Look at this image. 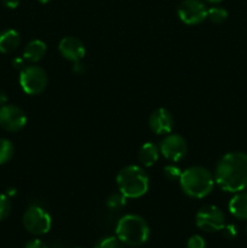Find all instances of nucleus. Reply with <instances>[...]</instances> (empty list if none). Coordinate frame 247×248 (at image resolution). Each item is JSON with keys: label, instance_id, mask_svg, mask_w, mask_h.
Instances as JSON below:
<instances>
[{"label": "nucleus", "instance_id": "1", "mask_svg": "<svg viewBox=\"0 0 247 248\" xmlns=\"http://www.w3.org/2000/svg\"><path fill=\"white\" fill-rule=\"evenodd\" d=\"M215 183L227 193L236 194L247 189V154L232 152L218 161L215 170Z\"/></svg>", "mask_w": 247, "mask_h": 248}, {"label": "nucleus", "instance_id": "2", "mask_svg": "<svg viewBox=\"0 0 247 248\" xmlns=\"http://www.w3.org/2000/svg\"><path fill=\"white\" fill-rule=\"evenodd\" d=\"M179 186L189 198L203 199L213 190L215 177L206 167L191 166L182 171Z\"/></svg>", "mask_w": 247, "mask_h": 248}, {"label": "nucleus", "instance_id": "3", "mask_svg": "<svg viewBox=\"0 0 247 248\" xmlns=\"http://www.w3.org/2000/svg\"><path fill=\"white\" fill-rule=\"evenodd\" d=\"M115 235L123 244L138 247L148 241L150 229L143 217L138 215H125L119 219L115 228Z\"/></svg>", "mask_w": 247, "mask_h": 248}, {"label": "nucleus", "instance_id": "4", "mask_svg": "<svg viewBox=\"0 0 247 248\" xmlns=\"http://www.w3.org/2000/svg\"><path fill=\"white\" fill-rule=\"evenodd\" d=\"M116 184L119 191L127 199H139L145 195L149 189V177L143 167L128 165L119 171Z\"/></svg>", "mask_w": 247, "mask_h": 248}, {"label": "nucleus", "instance_id": "5", "mask_svg": "<svg viewBox=\"0 0 247 248\" xmlns=\"http://www.w3.org/2000/svg\"><path fill=\"white\" fill-rule=\"evenodd\" d=\"M24 229L33 235H44L50 232L52 227L51 216L45 208L38 205L29 206L22 217Z\"/></svg>", "mask_w": 247, "mask_h": 248}, {"label": "nucleus", "instance_id": "6", "mask_svg": "<svg viewBox=\"0 0 247 248\" xmlns=\"http://www.w3.org/2000/svg\"><path fill=\"white\" fill-rule=\"evenodd\" d=\"M19 85L23 92L31 96H36L44 92L47 86V74L39 65H26L19 72Z\"/></svg>", "mask_w": 247, "mask_h": 248}, {"label": "nucleus", "instance_id": "7", "mask_svg": "<svg viewBox=\"0 0 247 248\" xmlns=\"http://www.w3.org/2000/svg\"><path fill=\"white\" fill-rule=\"evenodd\" d=\"M196 227L206 232H220L225 225V216L220 208L215 205H206L198 211L195 216Z\"/></svg>", "mask_w": 247, "mask_h": 248}, {"label": "nucleus", "instance_id": "8", "mask_svg": "<svg viewBox=\"0 0 247 248\" xmlns=\"http://www.w3.org/2000/svg\"><path fill=\"white\" fill-rule=\"evenodd\" d=\"M159 149L165 159L172 162H177L185 157L186 153H188V143L181 135L169 133L160 142Z\"/></svg>", "mask_w": 247, "mask_h": 248}, {"label": "nucleus", "instance_id": "9", "mask_svg": "<svg viewBox=\"0 0 247 248\" xmlns=\"http://www.w3.org/2000/svg\"><path fill=\"white\" fill-rule=\"evenodd\" d=\"M207 10L201 0H183L179 4L177 14L183 23L195 26L207 18Z\"/></svg>", "mask_w": 247, "mask_h": 248}, {"label": "nucleus", "instance_id": "10", "mask_svg": "<svg viewBox=\"0 0 247 248\" xmlns=\"http://www.w3.org/2000/svg\"><path fill=\"white\" fill-rule=\"evenodd\" d=\"M27 125V115L19 107L14 104L0 106V127L9 132L21 131Z\"/></svg>", "mask_w": 247, "mask_h": 248}, {"label": "nucleus", "instance_id": "11", "mask_svg": "<svg viewBox=\"0 0 247 248\" xmlns=\"http://www.w3.org/2000/svg\"><path fill=\"white\" fill-rule=\"evenodd\" d=\"M58 51L63 58L73 63L81 61L86 53V48H85L82 41L75 36L63 38L58 44Z\"/></svg>", "mask_w": 247, "mask_h": 248}, {"label": "nucleus", "instance_id": "12", "mask_svg": "<svg viewBox=\"0 0 247 248\" xmlns=\"http://www.w3.org/2000/svg\"><path fill=\"white\" fill-rule=\"evenodd\" d=\"M149 127L156 135H169L173 128V116L166 108H159L149 116Z\"/></svg>", "mask_w": 247, "mask_h": 248}, {"label": "nucleus", "instance_id": "13", "mask_svg": "<svg viewBox=\"0 0 247 248\" xmlns=\"http://www.w3.org/2000/svg\"><path fill=\"white\" fill-rule=\"evenodd\" d=\"M46 44L40 39L31 40L23 48V58L27 62L36 63L46 55Z\"/></svg>", "mask_w": 247, "mask_h": 248}, {"label": "nucleus", "instance_id": "14", "mask_svg": "<svg viewBox=\"0 0 247 248\" xmlns=\"http://www.w3.org/2000/svg\"><path fill=\"white\" fill-rule=\"evenodd\" d=\"M21 44L19 33L15 29H6L0 33V53H11Z\"/></svg>", "mask_w": 247, "mask_h": 248}, {"label": "nucleus", "instance_id": "15", "mask_svg": "<svg viewBox=\"0 0 247 248\" xmlns=\"http://www.w3.org/2000/svg\"><path fill=\"white\" fill-rule=\"evenodd\" d=\"M160 155V149L156 144L152 142H147L140 147L138 153V160L144 167H150L157 162Z\"/></svg>", "mask_w": 247, "mask_h": 248}, {"label": "nucleus", "instance_id": "16", "mask_svg": "<svg viewBox=\"0 0 247 248\" xmlns=\"http://www.w3.org/2000/svg\"><path fill=\"white\" fill-rule=\"evenodd\" d=\"M229 211L234 217L247 220V193H236L229 201Z\"/></svg>", "mask_w": 247, "mask_h": 248}, {"label": "nucleus", "instance_id": "17", "mask_svg": "<svg viewBox=\"0 0 247 248\" xmlns=\"http://www.w3.org/2000/svg\"><path fill=\"white\" fill-rule=\"evenodd\" d=\"M15 154V147L6 138H0V166L12 159Z\"/></svg>", "mask_w": 247, "mask_h": 248}, {"label": "nucleus", "instance_id": "18", "mask_svg": "<svg viewBox=\"0 0 247 248\" xmlns=\"http://www.w3.org/2000/svg\"><path fill=\"white\" fill-rule=\"evenodd\" d=\"M126 200H127V198H126L123 193H120V191H116V193L110 194V195L108 196V199H107V202H106L107 207H108L109 210L119 211V210H121L123 207H125Z\"/></svg>", "mask_w": 247, "mask_h": 248}, {"label": "nucleus", "instance_id": "19", "mask_svg": "<svg viewBox=\"0 0 247 248\" xmlns=\"http://www.w3.org/2000/svg\"><path fill=\"white\" fill-rule=\"evenodd\" d=\"M207 18L213 23H223L228 18V11L223 7H211L207 10Z\"/></svg>", "mask_w": 247, "mask_h": 248}, {"label": "nucleus", "instance_id": "20", "mask_svg": "<svg viewBox=\"0 0 247 248\" xmlns=\"http://www.w3.org/2000/svg\"><path fill=\"white\" fill-rule=\"evenodd\" d=\"M11 201H10L9 196L5 194H0V222L6 219L11 213Z\"/></svg>", "mask_w": 247, "mask_h": 248}, {"label": "nucleus", "instance_id": "21", "mask_svg": "<svg viewBox=\"0 0 247 248\" xmlns=\"http://www.w3.org/2000/svg\"><path fill=\"white\" fill-rule=\"evenodd\" d=\"M94 248H119V240L116 236H104L97 241Z\"/></svg>", "mask_w": 247, "mask_h": 248}, {"label": "nucleus", "instance_id": "22", "mask_svg": "<svg viewBox=\"0 0 247 248\" xmlns=\"http://www.w3.org/2000/svg\"><path fill=\"white\" fill-rule=\"evenodd\" d=\"M164 174L169 181H179V177L182 174V170L176 165H167L164 167Z\"/></svg>", "mask_w": 247, "mask_h": 248}, {"label": "nucleus", "instance_id": "23", "mask_svg": "<svg viewBox=\"0 0 247 248\" xmlns=\"http://www.w3.org/2000/svg\"><path fill=\"white\" fill-rule=\"evenodd\" d=\"M186 248H207L205 239L200 235H193L186 242Z\"/></svg>", "mask_w": 247, "mask_h": 248}, {"label": "nucleus", "instance_id": "24", "mask_svg": "<svg viewBox=\"0 0 247 248\" xmlns=\"http://www.w3.org/2000/svg\"><path fill=\"white\" fill-rule=\"evenodd\" d=\"M223 235H224L227 239H234L237 235V229L234 224H225L224 228L222 229Z\"/></svg>", "mask_w": 247, "mask_h": 248}, {"label": "nucleus", "instance_id": "25", "mask_svg": "<svg viewBox=\"0 0 247 248\" xmlns=\"http://www.w3.org/2000/svg\"><path fill=\"white\" fill-rule=\"evenodd\" d=\"M24 248H47V246H46L41 240L34 239V240H31L29 242H27Z\"/></svg>", "mask_w": 247, "mask_h": 248}, {"label": "nucleus", "instance_id": "26", "mask_svg": "<svg viewBox=\"0 0 247 248\" xmlns=\"http://www.w3.org/2000/svg\"><path fill=\"white\" fill-rule=\"evenodd\" d=\"M12 65H14L15 69L22 70L26 67V60L23 57H16L12 60Z\"/></svg>", "mask_w": 247, "mask_h": 248}, {"label": "nucleus", "instance_id": "27", "mask_svg": "<svg viewBox=\"0 0 247 248\" xmlns=\"http://www.w3.org/2000/svg\"><path fill=\"white\" fill-rule=\"evenodd\" d=\"M2 4H4L7 9H16L19 4V0H2Z\"/></svg>", "mask_w": 247, "mask_h": 248}, {"label": "nucleus", "instance_id": "28", "mask_svg": "<svg viewBox=\"0 0 247 248\" xmlns=\"http://www.w3.org/2000/svg\"><path fill=\"white\" fill-rule=\"evenodd\" d=\"M73 72L77 73V74H82L85 72V67L81 62H75L74 67H73Z\"/></svg>", "mask_w": 247, "mask_h": 248}, {"label": "nucleus", "instance_id": "29", "mask_svg": "<svg viewBox=\"0 0 247 248\" xmlns=\"http://www.w3.org/2000/svg\"><path fill=\"white\" fill-rule=\"evenodd\" d=\"M6 102H7L6 93H5L4 91H1V90H0V106H4V104H6Z\"/></svg>", "mask_w": 247, "mask_h": 248}, {"label": "nucleus", "instance_id": "30", "mask_svg": "<svg viewBox=\"0 0 247 248\" xmlns=\"http://www.w3.org/2000/svg\"><path fill=\"white\" fill-rule=\"evenodd\" d=\"M208 2H213V4H217V2H220L222 0H207Z\"/></svg>", "mask_w": 247, "mask_h": 248}, {"label": "nucleus", "instance_id": "31", "mask_svg": "<svg viewBox=\"0 0 247 248\" xmlns=\"http://www.w3.org/2000/svg\"><path fill=\"white\" fill-rule=\"evenodd\" d=\"M39 2H41V4H47L48 1H51V0H38Z\"/></svg>", "mask_w": 247, "mask_h": 248}, {"label": "nucleus", "instance_id": "32", "mask_svg": "<svg viewBox=\"0 0 247 248\" xmlns=\"http://www.w3.org/2000/svg\"><path fill=\"white\" fill-rule=\"evenodd\" d=\"M246 234H247V225H246Z\"/></svg>", "mask_w": 247, "mask_h": 248}, {"label": "nucleus", "instance_id": "33", "mask_svg": "<svg viewBox=\"0 0 247 248\" xmlns=\"http://www.w3.org/2000/svg\"><path fill=\"white\" fill-rule=\"evenodd\" d=\"M77 248H81V247H77Z\"/></svg>", "mask_w": 247, "mask_h": 248}]
</instances>
